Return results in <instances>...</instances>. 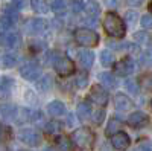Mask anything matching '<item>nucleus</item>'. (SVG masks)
Listing matches in <instances>:
<instances>
[{
    "instance_id": "4be33fe9",
    "label": "nucleus",
    "mask_w": 152,
    "mask_h": 151,
    "mask_svg": "<svg viewBox=\"0 0 152 151\" xmlns=\"http://www.w3.org/2000/svg\"><path fill=\"white\" fill-rule=\"evenodd\" d=\"M100 64L104 67H111L114 64V55L110 52V50H102L100 52Z\"/></svg>"
},
{
    "instance_id": "20e7f679",
    "label": "nucleus",
    "mask_w": 152,
    "mask_h": 151,
    "mask_svg": "<svg viewBox=\"0 0 152 151\" xmlns=\"http://www.w3.org/2000/svg\"><path fill=\"white\" fill-rule=\"evenodd\" d=\"M56 73L59 77H70V75L75 72V63L69 58V57H59L55 64H53Z\"/></svg>"
},
{
    "instance_id": "2eb2a0df",
    "label": "nucleus",
    "mask_w": 152,
    "mask_h": 151,
    "mask_svg": "<svg viewBox=\"0 0 152 151\" xmlns=\"http://www.w3.org/2000/svg\"><path fill=\"white\" fill-rule=\"evenodd\" d=\"M47 111L50 116H62L66 113V105L61 101H52L47 104Z\"/></svg>"
},
{
    "instance_id": "f8f14e48",
    "label": "nucleus",
    "mask_w": 152,
    "mask_h": 151,
    "mask_svg": "<svg viewBox=\"0 0 152 151\" xmlns=\"http://www.w3.org/2000/svg\"><path fill=\"white\" fill-rule=\"evenodd\" d=\"M44 29H46V20H43V18H32L24 24V31L32 35L41 34Z\"/></svg>"
},
{
    "instance_id": "58836bf2",
    "label": "nucleus",
    "mask_w": 152,
    "mask_h": 151,
    "mask_svg": "<svg viewBox=\"0 0 152 151\" xmlns=\"http://www.w3.org/2000/svg\"><path fill=\"white\" fill-rule=\"evenodd\" d=\"M72 9H73V12H81L84 9V5H82L81 0H75L72 3Z\"/></svg>"
},
{
    "instance_id": "39448f33",
    "label": "nucleus",
    "mask_w": 152,
    "mask_h": 151,
    "mask_svg": "<svg viewBox=\"0 0 152 151\" xmlns=\"http://www.w3.org/2000/svg\"><path fill=\"white\" fill-rule=\"evenodd\" d=\"M90 99L99 107H105L108 104V92L100 84H94L90 89Z\"/></svg>"
},
{
    "instance_id": "1a4fd4ad",
    "label": "nucleus",
    "mask_w": 152,
    "mask_h": 151,
    "mask_svg": "<svg viewBox=\"0 0 152 151\" xmlns=\"http://www.w3.org/2000/svg\"><path fill=\"white\" fill-rule=\"evenodd\" d=\"M21 38L17 32H12V31H3L0 34V44L3 47H8V49H14L20 44Z\"/></svg>"
},
{
    "instance_id": "4468645a",
    "label": "nucleus",
    "mask_w": 152,
    "mask_h": 151,
    "mask_svg": "<svg viewBox=\"0 0 152 151\" xmlns=\"http://www.w3.org/2000/svg\"><path fill=\"white\" fill-rule=\"evenodd\" d=\"M78 58H79V63H81V66L84 69H90L93 66V63H94V54L88 49L81 50V52L78 54Z\"/></svg>"
},
{
    "instance_id": "a19ab883",
    "label": "nucleus",
    "mask_w": 152,
    "mask_h": 151,
    "mask_svg": "<svg viewBox=\"0 0 152 151\" xmlns=\"http://www.w3.org/2000/svg\"><path fill=\"white\" fill-rule=\"evenodd\" d=\"M126 3L129 6H140L143 3V0H126Z\"/></svg>"
},
{
    "instance_id": "7c9ffc66",
    "label": "nucleus",
    "mask_w": 152,
    "mask_h": 151,
    "mask_svg": "<svg viewBox=\"0 0 152 151\" xmlns=\"http://www.w3.org/2000/svg\"><path fill=\"white\" fill-rule=\"evenodd\" d=\"M140 85L143 87L145 90H151L152 89V75L151 73H146V75H143V77H140Z\"/></svg>"
},
{
    "instance_id": "9d476101",
    "label": "nucleus",
    "mask_w": 152,
    "mask_h": 151,
    "mask_svg": "<svg viewBox=\"0 0 152 151\" xmlns=\"http://www.w3.org/2000/svg\"><path fill=\"white\" fill-rule=\"evenodd\" d=\"M129 144H131L129 136L126 134V133H123V131H119V133L111 136V145H113L114 150H117V151L128 150L129 148Z\"/></svg>"
},
{
    "instance_id": "7ed1b4c3",
    "label": "nucleus",
    "mask_w": 152,
    "mask_h": 151,
    "mask_svg": "<svg viewBox=\"0 0 152 151\" xmlns=\"http://www.w3.org/2000/svg\"><path fill=\"white\" fill-rule=\"evenodd\" d=\"M72 142L76 145V147H79V148H88V147H91L93 142H94V134L90 128H78V130H75L73 134H72Z\"/></svg>"
},
{
    "instance_id": "f704fd0d",
    "label": "nucleus",
    "mask_w": 152,
    "mask_h": 151,
    "mask_svg": "<svg viewBox=\"0 0 152 151\" xmlns=\"http://www.w3.org/2000/svg\"><path fill=\"white\" fill-rule=\"evenodd\" d=\"M137 151H152V142L151 141H140L137 147Z\"/></svg>"
},
{
    "instance_id": "cd10ccee",
    "label": "nucleus",
    "mask_w": 152,
    "mask_h": 151,
    "mask_svg": "<svg viewBox=\"0 0 152 151\" xmlns=\"http://www.w3.org/2000/svg\"><path fill=\"white\" fill-rule=\"evenodd\" d=\"M61 130H62V125H61V122H58V121H50V122L46 125V131H47L49 134H58V133H61Z\"/></svg>"
},
{
    "instance_id": "bb28decb",
    "label": "nucleus",
    "mask_w": 152,
    "mask_h": 151,
    "mask_svg": "<svg viewBox=\"0 0 152 151\" xmlns=\"http://www.w3.org/2000/svg\"><path fill=\"white\" fill-rule=\"evenodd\" d=\"M49 9H52L55 14H62V12L66 11V2L64 0H52Z\"/></svg>"
},
{
    "instance_id": "a18cd8bd",
    "label": "nucleus",
    "mask_w": 152,
    "mask_h": 151,
    "mask_svg": "<svg viewBox=\"0 0 152 151\" xmlns=\"http://www.w3.org/2000/svg\"><path fill=\"white\" fill-rule=\"evenodd\" d=\"M151 108H152V99H151Z\"/></svg>"
},
{
    "instance_id": "b1692460",
    "label": "nucleus",
    "mask_w": 152,
    "mask_h": 151,
    "mask_svg": "<svg viewBox=\"0 0 152 151\" xmlns=\"http://www.w3.org/2000/svg\"><path fill=\"white\" fill-rule=\"evenodd\" d=\"M31 6L35 12H41V14H46L49 11V6L44 0H31Z\"/></svg>"
},
{
    "instance_id": "423d86ee",
    "label": "nucleus",
    "mask_w": 152,
    "mask_h": 151,
    "mask_svg": "<svg viewBox=\"0 0 152 151\" xmlns=\"http://www.w3.org/2000/svg\"><path fill=\"white\" fill-rule=\"evenodd\" d=\"M20 75L26 81H37L41 75V69L37 63H26L20 67Z\"/></svg>"
},
{
    "instance_id": "f3484780",
    "label": "nucleus",
    "mask_w": 152,
    "mask_h": 151,
    "mask_svg": "<svg viewBox=\"0 0 152 151\" xmlns=\"http://www.w3.org/2000/svg\"><path fill=\"white\" fill-rule=\"evenodd\" d=\"M0 116H2L3 119H15L17 116V107L15 105H11V104H3L0 105Z\"/></svg>"
},
{
    "instance_id": "5701e85b",
    "label": "nucleus",
    "mask_w": 152,
    "mask_h": 151,
    "mask_svg": "<svg viewBox=\"0 0 152 151\" xmlns=\"http://www.w3.org/2000/svg\"><path fill=\"white\" fill-rule=\"evenodd\" d=\"M84 9H85V12H87V17H91V18H97L99 12H100L99 5H97L96 2H88Z\"/></svg>"
},
{
    "instance_id": "f03ea898",
    "label": "nucleus",
    "mask_w": 152,
    "mask_h": 151,
    "mask_svg": "<svg viewBox=\"0 0 152 151\" xmlns=\"http://www.w3.org/2000/svg\"><path fill=\"white\" fill-rule=\"evenodd\" d=\"M75 40L79 46L84 47H94L99 44V35L96 31L88 29V28H81L75 32Z\"/></svg>"
},
{
    "instance_id": "dca6fc26",
    "label": "nucleus",
    "mask_w": 152,
    "mask_h": 151,
    "mask_svg": "<svg viewBox=\"0 0 152 151\" xmlns=\"http://www.w3.org/2000/svg\"><path fill=\"white\" fill-rule=\"evenodd\" d=\"M99 81H100V85L107 87V89H116V87H117L116 78L113 77V73H108V72H102V73H100L99 75Z\"/></svg>"
},
{
    "instance_id": "72a5a7b5",
    "label": "nucleus",
    "mask_w": 152,
    "mask_h": 151,
    "mask_svg": "<svg viewBox=\"0 0 152 151\" xmlns=\"http://www.w3.org/2000/svg\"><path fill=\"white\" fill-rule=\"evenodd\" d=\"M140 23L145 29H152V14H145Z\"/></svg>"
},
{
    "instance_id": "c03bdc74",
    "label": "nucleus",
    "mask_w": 152,
    "mask_h": 151,
    "mask_svg": "<svg viewBox=\"0 0 152 151\" xmlns=\"http://www.w3.org/2000/svg\"><path fill=\"white\" fill-rule=\"evenodd\" d=\"M149 9H151V11H152V2H151V5H149Z\"/></svg>"
},
{
    "instance_id": "37998d69",
    "label": "nucleus",
    "mask_w": 152,
    "mask_h": 151,
    "mask_svg": "<svg viewBox=\"0 0 152 151\" xmlns=\"http://www.w3.org/2000/svg\"><path fill=\"white\" fill-rule=\"evenodd\" d=\"M100 151H111V150H110V147H108V145H104L102 148H100Z\"/></svg>"
},
{
    "instance_id": "9b49d317",
    "label": "nucleus",
    "mask_w": 152,
    "mask_h": 151,
    "mask_svg": "<svg viewBox=\"0 0 152 151\" xmlns=\"http://www.w3.org/2000/svg\"><path fill=\"white\" fill-rule=\"evenodd\" d=\"M126 122H128V125H131V127H134V128H142V127H146L148 125L149 118L143 111H134V113L129 115V118H128Z\"/></svg>"
},
{
    "instance_id": "c9c22d12",
    "label": "nucleus",
    "mask_w": 152,
    "mask_h": 151,
    "mask_svg": "<svg viewBox=\"0 0 152 151\" xmlns=\"http://www.w3.org/2000/svg\"><path fill=\"white\" fill-rule=\"evenodd\" d=\"M104 119H105V110H97L96 113H94V116H93V121H94V124H97V125H100L104 122Z\"/></svg>"
},
{
    "instance_id": "ddd939ff",
    "label": "nucleus",
    "mask_w": 152,
    "mask_h": 151,
    "mask_svg": "<svg viewBox=\"0 0 152 151\" xmlns=\"http://www.w3.org/2000/svg\"><path fill=\"white\" fill-rule=\"evenodd\" d=\"M114 105H116L119 111H126L134 107V102L125 93H117L116 98H114Z\"/></svg>"
},
{
    "instance_id": "0eeeda50",
    "label": "nucleus",
    "mask_w": 152,
    "mask_h": 151,
    "mask_svg": "<svg viewBox=\"0 0 152 151\" xmlns=\"http://www.w3.org/2000/svg\"><path fill=\"white\" fill-rule=\"evenodd\" d=\"M18 139L29 147H37L41 142V136L34 128H23V130L18 131Z\"/></svg>"
},
{
    "instance_id": "c756f323",
    "label": "nucleus",
    "mask_w": 152,
    "mask_h": 151,
    "mask_svg": "<svg viewBox=\"0 0 152 151\" xmlns=\"http://www.w3.org/2000/svg\"><path fill=\"white\" fill-rule=\"evenodd\" d=\"M134 40L138 44H149L151 43V37L146 32H135L134 34Z\"/></svg>"
},
{
    "instance_id": "6ab92c4d",
    "label": "nucleus",
    "mask_w": 152,
    "mask_h": 151,
    "mask_svg": "<svg viewBox=\"0 0 152 151\" xmlns=\"http://www.w3.org/2000/svg\"><path fill=\"white\" fill-rule=\"evenodd\" d=\"M120 128H122V121L119 118H113V119H110V122L107 125L105 133H107V136H113V134L119 133Z\"/></svg>"
},
{
    "instance_id": "a211bd4d",
    "label": "nucleus",
    "mask_w": 152,
    "mask_h": 151,
    "mask_svg": "<svg viewBox=\"0 0 152 151\" xmlns=\"http://www.w3.org/2000/svg\"><path fill=\"white\" fill-rule=\"evenodd\" d=\"M56 148H58L59 151H73L75 144L72 142L70 137L61 136V137H58V141H56Z\"/></svg>"
},
{
    "instance_id": "473e14b6",
    "label": "nucleus",
    "mask_w": 152,
    "mask_h": 151,
    "mask_svg": "<svg viewBox=\"0 0 152 151\" xmlns=\"http://www.w3.org/2000/svg\"><path fill=\"white\" fill-rule=\"evenodd\" d=\"M125 20L128 21V24H129V26H134V24H135V21L138 20V14H137L135 11H128V12L125 14Z\"/></svg>"
},
{
    "instance_id": "4c0bfd02",
    "label": "nucleus",
    "mask_w": 152,
    "mask_h": 151,
    "mask_svg": "<svg viewBox=\"0 0 152 151\" xmlns=\"http://www.w3.org/2000/svg\"><path fill=\"white\" fill-rule=\"evenodd\" d=\"M8 136H9V128L0 124V141H5Z\"/></svg>"
},
{
    "instance_id": "ea45409f",
    "label": "nucleus",
    "mask_w": 152,
    "mask_h": 151,
    "mask_svg": "<svg viewBox=\"0 0 152 151\" xmlns=\"http://www.w3.org/2000/svg\"><path fill=\"white\" fill-rule=\"evenodd\" d=\"M24 5H26V0H12V6H14L17 11L23 9Z\"/></svg>"
},
{
    "instance_id": "c85d7f7f",
    "label": "nucleus",
    "mask_w": 152,
    "mask_h": 151,
    "mask_svg": "<svg viewBox=\"0 0 152 151\" xmlns=\"http://www.w3.org/2000/svg\"><path fill=\"white\" fill-rule=\"evenodd\" d=\"M140 63H142L143 66H146V67H151L152 66V47H148L145 52L142 54Z\"/></svg>"
},
{
    "instance_id": "412c9836",
    "label": "nucleus",
    "mask_w": 152,
    "mask_h": 151,
    "mask_svg": "<svg viewBox=\"0 0 152 151\" xmlns=\"http://www.w3.org/2000/svg\"><path fill=\"white\" fill-rule=\"evenodd\" d=\"M12 90V80L8 77L0 78V96H9Z\"/></svg>"
},
{
    "instance_id": "aec40b11",
    "label": "nucleus",
    "mask_w": 152,
    "mask_h": 151,
    "mask_svg": "<svg viewBox=\"0 0 152 151\" xmlns=\"http://www.w3.org/2000/svg\"><path fill=\"white\" fill-rule=\"evenodd\" d=\"M90 115H91V108H90V105H88L87 102H81L78 105V108H76V116H78L81 121L88 119Z\"/></svg>"
},
{
    "instance_id": "2f4dec72",
    "label": "nucleus",
    "mask_w": 152,
    "mask_h": 151,
    "mask_svg": "<svg viewBox=\"0 0 152 151\" xmlns=\"http://www.w3.org/2000/svg\"><path fill=\"white\" fill-rule=\"evenodd\" d=\"M125 89L128 90L131 95H137L138 93V85L134 80H126L125 81Z\"/></svg>"
},
{
    "instance_id": "f257e3e1",
    "label": "nucleus",
    "mask_w": 152,
    "mask_h": 151,
    "mask_svg": "<svg viewBox=\"0 0 152 151\" xmlns=\"http://www.w3.org/2000/svg\"><path fill=\"white\" fill-rule=\"evenodd\" d=\"M104 29L110 37H114V38H123L125 34H126V24L116 12L110 11L104 17Z\"/></svg>"
},
{
    "instance_id": "e433bc0d",
    "label": "nucleus",
    "mask_w": 152,
    "mask_h": 151,
    "mask_svg": "<svg viewBox=\"0 0 152 151\" xmlns=\"http://www.w3.org/2000/svg\"><path fill=\"white\" fill-rule=\"evenodd\" d=\"M50 87V77H43L38 82V89L40 90H47Z\"/></svg>"
},
{
    "instance_id": "79ce46f5",
    "label": "nucleus",
    "mask_w": 152,
    "mask_h": 151,
    "mask_svg": "<svg viewBox=\"0 0 152 151\" xmlns=\"http://www.w3.org/2000/svg\"><path fill=\"white\" fill-rule=\"evenodd\" d=\"M107 3H108L110 6H116V5H117V0H107Z\"/></svg>"
},
{
    "instance_id": "a878e982",
    "label": "nucleus",
    "mask_w": 152,
    "mask_h": 151,
    "mask_svg": "<svg viewBox=\"0 0 152 151\" xmlns=\"http://www.w3.org/2000/svg\"><path fill=\"white\" fill-rule=\"evenodd\" d=\"M17 61H18V57L15 54H5L2 57V64L5 67H14L17 64Z\"/></svg>"
},
{
    "instance_id": "393cba45",
    "label": "nucleus",
    "mask_w": 152,
    "mask_h": 151,
    "mask_svg": "<svg viewBox=\"0 0 152 151\" xmlns=\"http://www.w3.org/2000/svg\"><path fill=\"white\" fill-rule=\"evenodd\" d=\"M75 84L78 89H84V87L88 84V73L85 70L79 72L78 75H76V78H75Z\"/></svg>"
},
{
    "instance_id": "6e6552de",
    "label": "nucleus",
    "mask_w": 152,
    "mask_h": 151,
    "mask_svg": "<svg viewBox=\"0 0 152 151\" xmlns=\"http://www.w3.org/2000/svg\"><path fill=\"white\" fill-rule=\"evenodd\" d=\"M134 69H135V63L132 58H123L114 64V72L120 75V77H128L134 72Z\"/></svg>"
}]
</instances>
